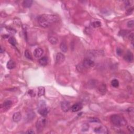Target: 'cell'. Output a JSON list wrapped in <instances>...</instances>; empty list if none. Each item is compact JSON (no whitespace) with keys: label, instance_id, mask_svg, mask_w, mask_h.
Returning <instances> with one entry per match:
<instances>
[{"label":"cell","instance_id":"obj_1","mask_svg":"<svg viewBox=\"0 0 134 134\" xmlns=\"http://www.w3.org/2000/svg\"><path fill=\"white\" fill-rule=\"evenodd\" d=\"M38 23L42 27L47 28L52 24L58 21V17L54 15H48V14H43L39 16L38 19Z\"/></svg>","mask_w":134,"mask_h":134},{"label":"cell","instance_id":"obj_2","mask_svg":"<svg viewBox=\"0 0 134 134\" xmlns=\"http://www.w3.org/2000/svg\"><path fill=\"white\" fill-rule=\"evenodd\" d=\"M111 123L117 127L124 126L127 124L126 119L119 115H113L111 117Z\"/></svg>","mask_w":134,"mask_h":134},{"label":"cell","instance_id":"obj_3","mask_svg":"<svg viewBox=\"0 0 134 134\" xmlns=\"http://www.w3.org/2000/svg\"><path fill=\"white\" fill-rule=\"evenodd\" d=\"M38 112L42 117H46L48 113L49 110L46 106V103L44 101H41L39 102L38 105Z\"/></svg>","mask_w":134,"mask_h":134},{"label":"cell","instance_id":"obj_4","mask_svg":"<svg viewBox=\"0 0 134 134\" xmlns=\"http://www.w3.org/2000/svg\"><path fill=\"white\" fill-rule=\"evenodd\" d=\"M46 124V119L44 118V117L40 118L37 121L36 124V128L38 131H42L44 130Z\"/></svg>","mask_w":134,"mask_h":134},{"label":"cell","instance_id":"obj_5","mask_svg":"<svg viewBox=\"0 0 134 134\" xmlns=\"http://www.w3.org/2000/svg\"><path fill=\"white\" fill-rule=\"evenodd\" d=\"M83 64L84 67L87 68H91L95 65L94 62L92 60L89 58H86L83 61Z\"/></svg>","mask_w":134,"mask_h":134},{"label":"cell","instance_id":"obj_6","mask_svg":"<svg viewBox=\"0 0 134 134\" xmlns=\"http://www.w3.org/2000/svg\"><path fill=\"white\" fill-rule=\"evenodd\" d=\"M65 60V56L61 52H59L57 54L56 57V63L57 64H60L63 63Z\"/></svg>","mask_w":134,"mask_h":134},{"label":"cell","instance_id":"obj_7","mask_svg":"<svg viewBox=\"0 0 134 134\" xmlns=\"http://www.w3.org/2000/svg\"><path fill=\"white\" fill-rule=\"evenodd\" d=\"M124 59L128 63H131L134 60L133 54L130 51H128L124 57Z\"/></svg>","mask_w":134,"mask_h":134},{"label":"cell","instance_id":"obj_8","mask_svg":"<svg viewBox=\"0 0 134 134\" xmlns=\"http://www.w3.org/2000/svg\"><path fill=\"white\" fill-rule=\"evenodd\" d=\"M44 54V50L40 48H37L34 51V56L36 58H40Z\"/></svg>","mask_w":134,"mask_h":134},{"label":"cell","instance_id":"obj_9","mask_svg":"<svg viewBox=\"0 0 134 134\" xmlns=\"http://www.w3.org/2000/svg\"><path fill=\"white\" fill-rule=\"evenodd\" d=\"M61 109L64 112H67L69 111L70 108V104L68 101H63L61 103Z\"/></svg>","mask_w":134,"mask_h":134},{"label":"cell","instance_id":"obj_10","mask_svg":"<svg viewBox=\"0 0 134 134\" xmlns=\"http://www.w3.org/2000/svg\"><path fill=\"white\" fill-rule=\"evenodd\" d=\"M83 105L81 103H77L72 105L71 107V110L73 112H77L82 109Z\"/></svg>","mask_w":134,"mask_h":134},{"label":"cell","instance_id":"obj_11","mask_svg":"<svg viewBox=\"0 0 134 134\" xmlns=\"http://www.w3.org/2000/svg\"><path fill=\"white\" fill-rule=\"evenodd\" d=\"M12 105V102L10 100H7L2 105V107L4 111H7L11 108Z\"/></svg>","mask_w":134,"mask_h":134},{"label":"cell","instance_id":"obj_12","mask_svg":"<svg viewBox=\"0 0 134 134\" xmlns=\"http://www.w3.org/2000/svg\"><path fill=\"white\" fill-rule=\"evenodd\" d=\"M94 131L95 133L99 134H107L108 133L107 128L103 126H100L99 127L96 128L94 130Z\"/></svg>","mask_w":134,"mask_h":134},{"label":"cell","instance_id":"obj_13","mask_svg":"<svg viewBox=\"0 0 134 134\" xmlns=\"http://www.w3.org/2000/svg\"><path fill=\"white\" fill-rule=\"evenodd\" d=\"M48 40L51 44L54 45H56L58 42L57 37L53 35H49L48 36Z\"/></svg>","mask_w":134,"mask_h":134},{"label":"cell","instance_id":"obj_14","mask_svg":"<svg viewBox=\"0 0 134 134\" xmlns=\"http://www.w3.org/2000/svg\"><path fill=\"white\" fill-rule=\"evenodd\" d=\"M99 91L100 94L102 95H104L106 94L107 91L106 85H105L104 83H102L100 85L99 87Z\"/></svg>","mask_w":134,"mask_h":134},{"label":"cell","instance_id":"obj_15","mask_svg":"<svg viewBox=\"0 0 134 134\" xmlns=\"http://www.w3.org/2000/svg\"><path fill=\"white\" fill-rule=\"evenodd\" d=\"M21 118V114L20 112H16L14 113L13 116V120L15 123H17L20 121Z\"/></svg>","mask_w":134,"mask_h":134},{"label":"cell","instance_id":"obj_16","mask_svg":"<svg viewBox=\"0 0 134 134\" xmlns=\"http://www.w3.org/2000/svg\"><path fill=\"white\" fill-rule=\"evenodd\" d=\"M39 63L42 66H46L48 63V58L46 56L41 57L39 59Z\"/></svg>","mask_w":134,"mask_h":134},{"label":"cell","instance_id":"obj_17","mask_svg":"<svg viewBox=\"0 0 134 134\" xmlns=\"http://www.w3.org/2000/svg\"><path fill=\"white\" fill-rule=\"evenodd\" d=\"M6 67L8 69H10V70H11V69H13L15 68L16 63L13 60H9L8 62V63H7L6 64Z\"/></svg>","mask_w":134,"mask_h":134},{"label":"cell","instance_id":"obj_18","mask_svg":"<svg viewBox=\"0 0 134 134\" xmlns=\"http://www.w3.org/2000/svg\"><path fill=\"white\" fill-rule=\"evenodd\" d=\"M60 48L61 51L63 52H66L68 50V47H67V45L65 42H62L60 45Z\"/></svg>","mask_w":134,"mask_h":134},{"label":"cell","instance_id":"obj_19","mask_svg":"<svg viewBox=\"0 0 134 134\" xmlns=\"http://www.w3.org/2000/svg\"><path fill=\"white\" fill-rule=\"evenodd\" d=\"M33 1L32 0H26L23 2V5L24 8H29L32 6Z\"/></svg>","mask_w":134,"mask_h":134},{"label":"cell","instance_id":"obj_20","mask_svg":"<svg viewBox=\"0 0 134 134\" xmlns=\"http://www.w3.org/2000/svg\"><path fill=\"white\" fill-rule=\"evenodd\" d=\"M45 90L44 87H39L38 88V96L40 97L43 96L45 94Z\"/></svg>","mask_w":134,"mask_h":134},{"label":"cell","instance_id":"obj_21","mask_svg":"<svg viewBox=\"0 0 134 134\" xmlns=\"http://www.w3.org/2000/svg\"><path fill=\"white\" fill-rule=\"evenodd\" d=\"M25 56L27 59H29V60H33V57L32 55L31 54V52L29 51L28 50H26V51H25Z\"/></svg>","mask_w":134,"mask_h":134},{"label":"cell","instance_id":"obj_22","mask_svg":"<svg viewBox=\"0 0 134 134\" xmlns=\"http://www.w3.org/2000/svg\"><path fill=\"white\" fill-rule=\"evenodd\" d=\"M8 42L12 45V46H13L14 47L16 46L17 42H16V40L15 39V38H14V37H9V39H8Z\"/></svg>","mask_w":134,"mask_h":134},{"label":"cell","instance_id":"obj_23","mask_svg":"<svg viewBox=\"0 0 134 134\" xmlns=\"http://www.w3.org/2000/svg\"><path fill=\"white\" fill-rule=\"evenodd\" d=\"M111 84L114 88H117L119 86V81L116 79H114L112 81Z\"/></svg>","mask_w":134,"mask_h":134},{"label":"cell","instance_id":"obj_24","mask_svg":"<svg viewBox=\"0 0 134 134\" xmlns=\"http://www.w3.org/2000/svg\"><path fill=\"white\" fill-rule=\"evenodd\" d=\"M127 27L128 28H132L134 27V21L133 20H131L128 21L127 23Z\"/></svg>","mask_w":134,"mask_h":134},{"label":"cell","instance_id":"obj_25","mask_svg":"<svg viewBox=\"0 0 134 134\" xmlns=\"http://www.w3.org/2000/svg\"><path fill=\"white\" fill-rule=\"evenodd\" d=\"M92 26H93V27H95V28L99 27L100 26H101V23H100V21H94V22H93L92 23Z\"/></svg>","mask_w":134,"mask_h":134},{"label":"cell","instance_id":"obj_26","mask_svg":"<svg viewBox=\"0 0 134 134\" xmlns=\"http://www.w3.org/2000/svg\"><path fill=\"white\" fill-rule=\"evenodd\" d=\"M134 11V8H130L126 12V14L127 15H130V14H132V13Z\"/></svg>","mask_w":134,"mask_h":134},{"label":"cell","instance_id":"obj_27","mask_svg":"<svg viewBox=\"0 0 134 134\" xmlns=\"http://www.w3.org/2000/svg\"><path fill=\"white\" fill-rule=\"evenodd\" d=\"M89 120L90 121V122H100V120L99 119L96 118H90L89 119Z\"/></svg>","mask_w":134,"mask_h":134},{"label":"cell","instance_id":"obj_28","mask_svg":"<svg viewBox=\"0 0 134 134\" xmlns=\"http://www.w3.org/2000/svg\"><path fill=\"white\" fill-rule=\"evenodd\" d=\"M134 33H131L130 34L129 36V39H130V40L131 41V42H133L134 41Z\"/></svg>","mask_w":134,"mask_h":134},{"label":"cell","instance_id":"obj_29","mask_svg":"<svg viewBox=\"0 0 134 134\" xmlns=\"http://www.w3.org/2000/svg\"><path fill=\"white\" fill-rule=\"evenodd\" d=\"M117 54L119 55V56H121V55L122 54V53H123V50H122V49H121V48H117Z\"/></svg>","mask_w":134,"mask_h":134},{"label":"cell","instance_id":"obj_30","mask_svg":"<svg viewBox=\"0 0 134 134\" xmlns=\"http://www.w3.org/2000/svg\"><path fill=\"white\" fill-rule=\"evenodd\" d=\"M28 93H29V94L31 96L34 97L35 96V93L33 90H29V91H28Z\"/></svg>","mask_w":134,"mask_h":134},{"label":"cell","instance_id":"obj_31","mask_svg":"<svg viewBox=\"0 0 134 134\" xmlns=\"http://www.w3.org/2000/svg\"><path fill=\"white\" fill-rule=\"evenodd\" d=\"M127 128H128V130L130 131V133H134V128H133V127L131 126H129L128 127H127Z\"/></svg>","mask_w":134,"mask_h":134},{"label":"cell","instance_id":"obj_32","mask_svg":"<svg viewBox=\"0 0 134 134\" xmlns=\"http://www.w3.org/2000/svg\"><path fill=\"white\" fill-rule=\"evenodd\" d=\"M26 133L33 134H35V132L33 130H28L27 131H26Z\"/></svg>","mask_w":134,"mask_h":134}]
</instances>
